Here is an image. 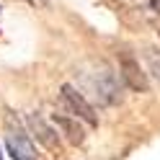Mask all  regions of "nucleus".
Listing matches in <instances>:
<instances>
[{
  "instance_id": "nucleus-1",
  "label": "nucleus",
  "mask_w": 160,
  "mask_h": 160,
  "mask_svg": "<svg viewBox=\"0 0 160 160\" xmlns=\"http://www.w3.org/2000/svg\"><path fill=\"white\" fill-rule=\"evenodd\" d=\"M5 147L13 160H36V147L13 111H5Z\"/></svg>"
},
{
  "instance_id": "nucleus-2",
  "label": "nucleus",
  "mask_w": 160,
  "mask_h": 160,
  "mask_svg": "<svg viewBox=\"0 0 160 160\" xmlns=\"http://www.w3.org/2000/svg\"><path fill=\"white\" fill-rule=\"evenodd\" d=\"M116 59H119V78L127 83V88H132L137 93H147V75L142 72V67H139V59L129 52V49H119L116 52Z\"/></svg>"
},
{
  "instance_id": "nucleus-3",
  "label": "nucleus",
  "mask_w": 160,
  "mask_h": 160,
  "mask_svg": "<svg viewBox=\"0 0 160 160\" xmlns=\"http://www.w3.org/2000/svg\"><path fill=\"white\" fill-rule=\"evenodd\" d=\"M59 96H62V101L67 103L70 114H75V116L80 119V122H85L88 127H98V114H96V108L85 101V96L80 93L75 85L65 83L62 88H59Z\"/></svg>"
},
{
  "instance_id": "nucleus-4",
  "label": "nucleus",
  "mask_w": 160,
  "mask_h": 160,
  "mask_svg": "<svg viewBox=\"0 0 160 160\" xmlns=\"http://www.w3.org/2000/svg\"><path fill=\"white\" fill-rule=\"evenodd\" d=\"M93 88H96V96L101 98L103 103L114 106L122 101V93H119V80H116V72L106 62H98V70L93 72Z\"/></svg>"
},
{
  "instance_id": "nucleus-5",
  "label": "nucleus",
  "mask_w": 160,
  "mask_h": 160,
  "mask_svg": "<svg viewBox=\"0 0 160 160\" xmlns=\"http://www.w3.org/2000/svg\"><path fill=\"white\" fill-rule=\"evenodd\" d=\"M26 124H28V129L36 134V142H42L49 152H62V142H59V132L52 127V124H47L44 119H42V114H36V111H31L26 116Z\"/></svg>"
},
{
  "instance_id": "nucleus-6",
  "label": "nucleus",
  "mask_w": 160,
  "mask_h": 160,
  "mask_svg": "<svg viewBox=\"0 0 160 160\" xmlns=\"http://www.w3.org/2000/svg\"><path fill=\"white\" fill-rule=\"evenodd\" d=\"M54 124L59 129V134H65V139H67L70 145H83L85 142V129H83V124H80V119L75 114L57 111L54 114Z\"/></svg>"
},
{
  "instance_id": "nucleus-7",
  "label": "nucleus",
  "mask_w": 160,
  "mask_h": 160,
  "mask_svg": "<svg viewBox=\"0 0 160 160\" xmlns=\"http://www.w3.org/2000/svg\"><path fill=\"white\" fill-rule=\"evenodd\" d=\"M147 65H150V72L160 80V49H147Z\"/></svg>"
},
{
  "instance_id": "nucleus-8",
  "label": "nucleus",
  "mask_w": 160,
  "mask_h": 160,
  "mask_svg": "<svg viewBox=\"0 0 160 160\" xmlns=\"http://www.w3.org/2000/svg\"><path fill=\"white\" fill-rule=\"evenodd\" d=\"M150 8H152V11L160 16V0H150Z\"/></svg>"
},
{
  "instance_id": "nucleus-9",
  "label": "nucleus",
  "mask_w": 160,
  "mask_h": 160,
  "mask_svg": "<svg viewBox=\"0 0 160 160\" xmlns=\"http://www.w3.org/2000/svg\"><path fill=\"white\" fill-rule=\"evenodd\" d=\"M0 160H5V158H3V152H0Z\"/></svg>"
}]
</instances>
